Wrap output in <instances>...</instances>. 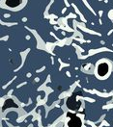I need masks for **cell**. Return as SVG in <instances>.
<instances>
[{"label": "cell", "instance_id": "6da1fadb", "mask_svg": "<svg viewBox=\"0 0 113 127\" xmlns=\"http://www.w3.org/2000/svg\"><path fill=\"white\" fill-rule=\"evenodd\" d=\"M78 92H79L78 90L75 91L73 94V95H72L71 97H69V99H68V101H67V106H68L70 109H72V110H78V109L80 108L81 103L76 104V99H75V97H76L77 95H81V94H78Z\"/></svg>", "mask_w": 113, "mask_h": 127}, {"label": "cell", "instance_id": "7a4b0ae2", "mask_svg": "<svg viewBox=\"0 0 113 127\" xmlns=\"http://www.w3.org/2000/svg\"><path fill=\"white\" fill-rule=\"evenodd\" d=\"M68 117L70 118V121L68 123L69 127H81L82 122H81L80 119L78 117H76L75 115H73L72 113H68Z\"/></svg>", "mask_w": 113, "mask_h": 127}, {"label": "cell", "instance_id": "3957f363", "mask_svg": "<svg viewBox=\"0 0 113 127\" xmlns=\"http://www.w3.org/2000/svg\"><path fill=\"white\" fill-rule=\"evenodd\" d=\"M107 72H108V65H107V64L103 63L101 64H99V66H98V73H99L100 76H105V75L107 74Z\"/></svg>", "mask_w": 113, "mask_h": 127}, {"label": "cell", "instance_id": "277c9868", "mask_svg": "<svg viewBox=\"0 0 113 127\" xmlns=\"http://www.w3.org/2000/svg\"><path fill=\"white\" fill-rule=\"evenodd\" d=\"M22 3V0H6V5L10 8H16Z\"/></svg>", "mask_w": 113, "mask_h": 127}, {"label": "cell", "instance_id": "5b68a950", "mask_svg": "<svg viewBox=\"0 0 113 127\" xmlns=\"http://www.w3.org/2000/svg\"><path fill=\"white\" fill-rule=\"evenodd\" d=\"M9 107H15V108H16V107H17V105H16L13 100L9 99V100H6V102H5L4 106H3V110H5L6 108H9Z\"/></svg>", "mask_w": 113, "mask_h": 127}]
</instances>
